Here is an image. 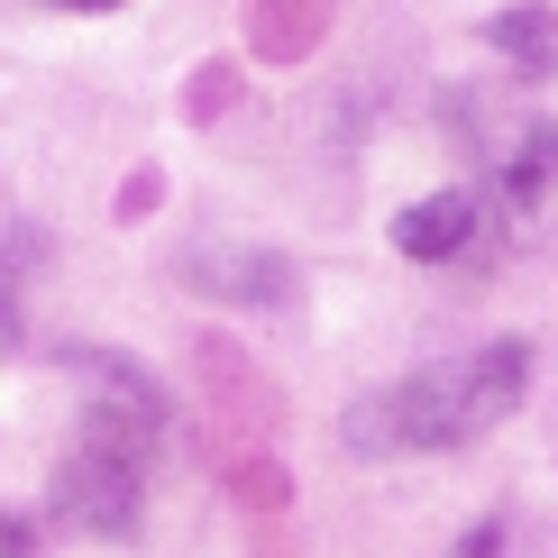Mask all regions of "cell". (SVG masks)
<instances>
[{"instance_id": "obj_2", "label": "cell", "mask_w": 558, "mask_h": 558, "mask_svg": "<svg viewBox=\"0 0 558 558\" xmlns=\"http://www.w3.org/2000/svg\"><path fill=\"white\" fill-rule=\"evenodd\" d=\"M64 366H74V385L92 393L83 439H92V449H120V458H137V468H147L156 439H166V385H156L137 357H120V348H64Z\"/></svg>"}, {"instance_id": "obj_7", "label": "cell", "mask_w": 558, "mask_h": 558, "mask_svg": "<svg viewBox=\"0 0 558 558\" xmlns=\"http://www.w3.org/2000/svg\"><path fill=\"white\" fill-rule=\"evenodd\" d=\"M485 46L513 56L522 74H549V64H558V10H541V0H531V10H495V19H485Z\"/></svg>"}, {"instance_id": "obj_5", "label": "cell", "mask_w": 558, "mask_h": 558, "mask_svg": "<svg viewBox=\"0 0 558 558\" xmlns=\"http://www.w3.org/2000/svg\"><path fill=\"white\" fill-rule=\"evenodd\" d=\"M495 202H504V229H513V239H531V229L558 211V120H531L522 129V147L504 156Z\"/></svg>"}, {"instance_id": "obj_4", "label": "cell", "mask_w": 558, "mask_h": 558, "mask_svg": "<svg viewBox=\"0 0 558 558\" xmlns=\"http://www.w3.org/2000/svg\"><path fill=\"white\" fill-rule=\"evenodd\" d=\"M476 229H485V193H422L412 211H393V247H403L412 266H449V257H468L476 247Z\"/></svg>"}, {"instance_id": "obj_3", "label": "cell", "mask_w": 558, "mask_h": 558, "mask_svg": "<svg viewBox=\"0 0 558 558\" xmlns=\"http://www.w3.org/2000/svg\"><path fill=\"white\" fill-rule=\"evenodd\" d=\"M137 476H147L137 458L92 449V439H83V449L56 468V513L74 522V531H92V541H129V531H137V504H147V495H137Z\"/></svg>"}, {"instance_id": "obj_1", "label": "cell", "mask_w": 558, "mask_h": 558, "mask_svg": "<svg viewBox=\"0 0 558 558\" xmlns=\"http://www.w3.org/2000/svg\"><path fill=\"white\" fill-rule=\"evenodd\" d=\"M531 393V339H485L468 357H439L422 376L385 385V393H357L348 403V458H412V449H468L495 422H513Z\"/></svg>"}, {"instance_id": "obj_6", "label": "cell", "mask_w": 558, "mask_h": 558, "mask_svg": "<svg viewBox=\"0 0 558 558\" xmlns=\"http://www.w3.org/2000/svg\"><path fill=\"white\" fill-rule=\"evenodd\" d=\"M183 284L220 293V302H284L293 266L275 257V247H193V257H183Z\"/></svg>"}, {"instance_id": "obj_11", "label": "cell", "mask_w": 558, "mask_h": 558, "mask_svg": "<svg viewBox=\"0 0 558 558\" xmlns=\"http://www.w3.org/2000/svg\"><path fill=\"white\" fill-rule=\"evenodd\" d=\"M64 10H120V0H64Z\"/></svg>"}, {"instance_id": "obj_9", "label": "cell", "mask_w": 558, "mask_h": 558, "mask_svg": "<svg viewBox=\"0 0 558 558\" xmlns=\"http://www.w3.org/2000/svg\"><path fill=\"white\" fill-rule=\"evenodd\" d=\"M0 558H37V531L19 522V513H0Z\"/></svg>"}, {"instance_id": "obj_8", "label": "cell", "mask_w": 558, "mask_h": 558, "mask_svg": "<svg viewBox=\"0 0 558 558\" xmlns=\"http://www.w3.org/2000/svg\"><path fill=\"white\" fill-rule=\"evenodd\" d=\"M28 257H37L28 229H19V239H0V357L19 348V293H28Z\"/></svg>"}, {"instance_id": "obj_10", "label": "cell", "mask_w": 558, "mask_h": 558, "mask_svg": "<svg viewBox=\"0 0 558 558\" xmlns=\"http://www.w3.org/2000/svg\"><path fill=\"white\" fill-rule=\"evenodd\" d=\"M495 541H504V522H476L468 541H458V558H495Z\"/></svg>"}]
</instances>
